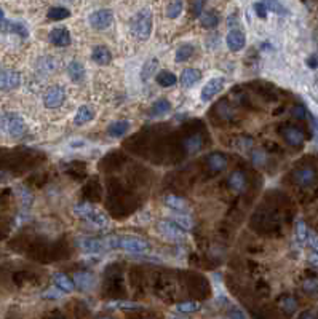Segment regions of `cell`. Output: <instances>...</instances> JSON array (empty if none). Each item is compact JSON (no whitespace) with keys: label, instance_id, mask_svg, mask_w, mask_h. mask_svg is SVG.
<instances>
[{"label":"cell","instance_id":"7c38bea8","mask_svg":"<svg viewBox=\"0 0 318 319\" xmlns=\"http://www.w3.org/2000/svg\"><path fill=\"white\" fill-rule=\"evenodd\" d=\"M293 177H294V182H296L298 185L301 187H309V185H312L315 179H317V172L312 169V168H301L298 171H294L293 174Z\"/></svg>","mask_w":318,"mask_h":319},{"label":"cell","instance_id":"5b68a950","mask_svg":"<svg viewBox=\"0 0 318 319\" xmlns=\"http://www.w3.org/2000/svg\"><path fill=\"white\" fill-rule=\"evenodd\" d=\"M64 99H66V91L59 85L50 86L43 94V104H45V107H48V109H56L59 105H63Z\"/></svg>","mask_w":318,"mask_h":319},{"label":"cell","instance_id":"9c48e42d","mask_svg":"<svg viewBox=\"0 0 318 319\" xmlns=\"http://www.w3.org/2000/svg\"><path fill=\"white\" fill-rule=\"evenodd\" d=\"M225 43H227V47H229L230 51L237 53V51H241L245 48L246 37L240 29H230L229 34H227V37H225Z\"/></svg>","mask_w":318,"mask_h":319},{"label":"cell","instance_id":"7402d4cb","mask_svg":"<svg viewBox=\"0 0 318 319\" xmlns=\"http://www.w3.org/2000/svg\"><path fill=\"white\" fill-rule=\"evenodd\" d=\"M92 59L100 66H107L112 61V55H110L109 48L103 47V45H98V47H95L92 51Z\"/></svg>","mask_w":318,"mask_h":319},{"label":"cell","instance_id":"816d5d0a","mask_svg":"<svg viewBox=\"0 0 318 319\" xmlns=\"http://www.w3.org/2000/svg\"><path fill=\"white\" fill-rule=\"evenodd\" d=\"M310 263L318 265V254H312V255H310Z\"/></svg>","mask_w":318,"mask_h":319},{"label":"cell","instance_id":"f546056e","mask_svg":"<svg viewBox=\"0 0 318 319\" xmlns=\"http://www.w3.org/2000/svg\"><path fill=\"white\" fill-rule=\"evenodd\" d=\"M200 24L205 29H213L219 24V14L216 11H205L200 14Z\"/></svg>","mask_w":318,"mask_h":319},{"label":"cell","instance_id":"db71d44e","mask_svg":"<svg viewBox=\"0 0 318 319\" xmlns=\"http://www.w3.org/2000/svg\"><path fill=\"white\" fill-rule=\"evenodd\" d=\"M5 19V13H3V10H0V22H2Z\"/></svg>","mask_w":318,"mask_h":319},{"label":"cell","instance_id":"74e56055","mask_svg":"<svg viewBox=\"0 0 318 319\" xmlns=\"http://www.w3.org/2000/svg\"><path fill=\"white\" fill-rule=\"evenodd\" d=\"M183 8H184L183 0H173V2L168 5V8H166V16L175 19L179 16L181 13H183Z\"/></svg>","mask_w":318,"mask_h":319},{"label":"cell","instance_id":"484cf974","mask_svg":"<svg viewBox=\"0 0 318 319\" xmlns=\"http://www.w3.org/2000/svg\"><path fill=\"white\" fill-rule=\"evenodd\" d=\"M170 110H171L170 101L158 99L152 104V107H150V110H149V115L150 117H165L166 113H170Z\"/></svg>","mask_w":318,"mask_h":319},{"label":"cell","instance_id":"7dc6e473","mask_svg":"<svg viewBox=\"0 0 318 319\" xmlns=\"http://www.w3.org/2000/svg\"><path fill=\"white\" fill-rule=\"evenodd\" d=\"M253 161L256 164H261V163L266 161V155H264L262 152H254V154H253Z\"/></svg>","mask_w":318,"mask_h":319},{"label":"cell","instance_id":"f5cc1de1","mask_svg":"<svg viewBox=\"0 0 318 319\" xmlns=\"http://www.w3.org/2000/svg\"><path fill=\"white\" fill-rule=\"evenodd\" d=\"M314 128H315V134H317V139H318V120L314 118Z\"/></svg>","mask_w":318,"mask_h":319},{"label":"cell","instance_id":"9f6ffc18","mask_svg":"<svg viewBox=\"0 0 318 319\" xmlns=\"http://www.w3.org/2000/svg\"><path fill=\"white\" fill-rule=\"evenodd\" d=\"M171 319H186V318H171Z\"/></svg>","mask_w":318,"mask_h":319},{"label":"cell","instance_id":"7bdbcfd3","mask_svg":"<svg viewBox=\"0 0 318 319\" xmlns=\"http://www.w3.org/2000/svg\"><path fill=\"white\" fill-rule=\"evenodd\" d=\"M254 11H256V14L259 18H267V8H266V5H264L262 2H256L254 3Z\"/></svg>","mask_w":318,"mask_h":319},{"label":"cell","instance_id":"d4e9b609","mask_svg":"<svg viewBox=\"0 0 318 319\" xmlns=\"http://www.w3.org/2000/svg\"><path fill=\"white\" fill-rule=\"evenodd\" d=\"M158 72V59L157 58H150L144 63L142 69H141V80L147 81L149 79H152L154 75Z\"/></svg>","mask_w":318,"mask_h":319},{"label":"cell","instance_id":"603a6c76","mask_svg":"<svg viewBox=\"0 0 318 319\" xmlns=\"http://www.w3.org/2000/svg\"><path fill=\"white\" fill-rule=\"evenodd\" d=\"M163 203L166 204V208H170L173 211H179V212H186L189 209V203L181 198L178 195H166Z\"/></svg>","mask_w":318,"mask_h":319},{"label":"cell","instance_id":"60d3db41","mask_svg":"<svg viewBox=\"0 0 318 319\" xmlns=\"http://www.w3.org/2000/svg\"><path fill=\"white\" fill-rule=\"evenodd\" d=\"M107 307L120 308V310H138V308H141L139 303H136V302H110Z\"/></svg>","mask_w":318,"mask_h":319},{"label":"cell","instance_id":"cb8c5ba5","mask_svg":"<svg viewBox=\"0 0 318 319\" xmlns=\"http://www.w3.org/2000/svg\"><path fill=\"white\" fill-rule=\"evenodd\" d=\"M67 74H69V77L72 81L75 83H80L85 80V67H83L82 63H79V61H72V63H69V66H67Z\"/></svg>","mask_w":318,"mask_h":319},{"label":"cell","instance_id":"4fadbf2b","mask_svg":"<svg viewBox=\"0 0 318 319\" xmlns=\"http://www.w3.org/2000/svg\"><path fill=\"white\" fill-rule=\"evenodd\" d=\"M283 138L285 141L293 147H301L304 144V133L296 126H286L283 128Z\"/></svg>","mask_w":318,"mask_h":319},{"label":"cell","instance_id":"44dd1931","mask_svg":"<svg viewBox=\"0 0 318 319\" xmlns=\"http://www.w3.org/2000/svg\"><path fill=\"white\" fill-rule=\"evenodd\" d=\"M95 118V109L92 107V105H80L77 113H75V117H74V123L77 125V126H82V125H85L88 123V121H92Z\"/></svg>","mask_w":318,"mask_h":319},{"label":"cell","instance_id":"52a82bcc","mask_svg":"<svg viewBox=\"0 0 318 319\" xmlns=\"http://www.w3.org/2000/svg\"><path fill=\"white\" fill-rule=\"evenodd\" d=\"M21 85V74L11 69H2L0 72V91H11Z\"/></svg>","mask_w":318,"mask_h":319},{"label":"cell","instance_id":"6f0895ef","mask_svg":"<svg viewBox=\"0 0 318 319\" xmlns=\"http://www.w3.org/2000/svg\"><path fill=\"white\" fill-rule=\"evenodd\" d=\"M0 72H2V66H0Z\"/></svg>","mask_w":318,"mask_h":319},{"label":"cell","instance_id":"d6a6232c","mask_svg":"<svg viewBox=\"0 0 318 319\" xmlns=\"http://www.w3.org/2000/svg\"><path fill=\"white\" fill-rule=\"evenodd\" d=\"M294 237H296V241L299 242V244H306L307 242L309 229H307V225L302 219H299L296 222V227H294Z\"/></svg>","mask_w":318,"mask_h":319},{"label":"cell","instance_id":"83f0119b","mask_svg":"<svg viewBox=\"0 0 318 319\" xmlns=\"http://www.w3.org/2000/svg\"><path fill=\"white\" fill-rule=\"evenodd\" d=\"M208 164L213 171H224L227 168V158L222 154L216 152V154L208 155Z\"/></svg>","mask_w":318,"mask_h":319},{"label":"cell","instance_id":"681fc988","mask_svg":"<svg viewBox=\"0 0 318 319\" xmlns=\"http://www.w3.org/2000/svg\"><path fill=\"white\" fill-rule=\"evenodd\" d=\"M307 66L310 67V69H317L318 67V58L314 55V56H310L309 59H307Z\"/></svg>","mask_w":318,"mask_h":319},{"label":"cell","instance_id":"e575fe53","mask_svg":"<svg viewBox=\"0 0 318 319\" xmlns=\"http://www.w3.org/2000/svg\"><path fill=\"white\" fill-rule=\"evenodd\" d=\"M280 308H282L285 313L293 315L294 311L298 310V302L294 297H291V295H285V297L280 299Z\"/></svg>","mask_w":318,"mask_h":319},{"label":"cell","instance_id":"6da1fadb","mask_svg":"<svg viewBox=\"0 0 318 319\" xmlns=\"http://www.w3.org/2000/svg\"><path fill=\"white\" fill-rule=\"evenodd\" d=\"M104 244L106 247L123 249L131 254H144L150 249L149 241L138 237H130V235H125V237H109L104 239Z\"/></svg>","mask_w":318,"mask_h":319},{"label":"cell","instance_id":"f907efd6","mask_svg":"<svg viewBox=\"0 0 318 319\" xmlns=\"http://www.w3.org/2000/svg\"><path fill=\"white\" fill-rule=\"evenodd\" d=\"M202 6H203V0H195V8H194V13L197 16H200L202 14Z\"/></svg>","mask_w":318,"mask_h":319},{"label":"cell","instance_id":"e0dca14e","mask_svg":"<svg viewBox=\"0 0 318 319\" xmlns=\"http://www.w3.org/2000/svg\"><path fill=\"white\" fill-rule=\"evenodd\" d=\"M200 79H202V72L199 69H192V67H189V69H184L183 74H181L179 81L184 88H192L194 85L199 83Z\"/></svg>","mask_w":318,"mask_h":319},{"label":"cell","instance_id":"3957f363","mask_svg":"<svg viewBox=\"0 0 318 319\" xmlns=\"http://www.w3.org/2000/svg\"><path fill=\"white\" fill-rule=\"evenodd\" d=\"M0 128L14 139H19L26 134L27 126L24 123V120L21 118V115L14 112H6L3 115H0Z\"/></svg>","mask_w":318,"mask_h":319},{"label":"cell","instance_id":"b9f144b4","mask_svg":"<svg viewBox=\"0 0 318 319\" xmlns=\"http://www.w3.org/2000/svg\"><path fill=\"white\" fill-rule=\"evenodd\" d=\"M307 244L310 246V249L314 250V254H318V235H317L315 232H310V230H309Z\"/></svg>","mask_w":318,"mask_h":319},{"label":"cell","instance_id":"8d00e7d4","mask_svg":"<svg viewBox=\"0 0 318 319\" xmlns=\"http://www.w3.org/2000/svg\"><path fill=\"white\" fill-rule=\"evenodd\" d=\"M171 222L173 224H176L179 229H183L184 232H189V230H192L194 229V222H192V219L191 217H187V216H179V214H175V217L171 219Z\"/></svg>","mask_w":318,"mask_h":319},{"label":"cell","instance_id":"d590c367","mask_svg":"<svg viewBox=\"0 0 318 319\" xmlns=\"http://www.w3.org/2000/svg\"><path fill=\"white\" fill-rule=\"evenodd\" d=\"M175 310L179 311V313H183V315H192V313H195V311L200 310V303L192 302V300L181 302V303H178V305L175 307Z\"/></svg>","mask_w":318,"mask_h":319},{"label":"cell","instance_id":"2e32d148","mask_svg":"<svg viewBox=\"0 0 318 319\" xmlns=\"http://www.w3.org/2000/svg\"><path fill=\"white\" fill-rule=\"evenodd\" d=\"M0 30H3V32H10V34H16L19 37H24V39L29 35L27 29L22 22L10 21V19H3L2 22H0Z\"/></svg>","mask_w":318,"mask_h":319},{"label":"cell","instance_id":"8992f818","mask_svg":"<svg viewBox=\"0 0 318 319\" xmlns=\"http://www.w3.org/2000/svg\"><path fill=\"white\" fill-rule=\"evenodd\" d=\"M90 24H92L93 29H98V30H104L107 29L112 21H113V13L107 8H101V10H96L90 14Z\"/></svg>","mask_w":318,"mask_h":319},{"label":"cell","instance_id":"30bf717a","mask_svg":"<svg viewBox=\"0 0 318 319\" xmlns=\"http://www.w3.org/2000/svg\"><path fill=\"white\" fill-rule=\"evenodd\" d=\"M157 229L160 230L162 235H165V237H168L171 239H184L187 235V232L179 229V227L176 224H173L171 220H162V222H158Z\"/></svg>","mask_w":318,"mask_h":319},{"label":"cell","instance_id":"f1b7e54d","mask_svg":"<svg viewBox=\"0 0 318 319\" xmlns=\"http://www.w3.org/2000/svg\"><path fill=\"white\" fill-rule=\"evenodd\" d=\"M229 185H230V188L235 190V192H241V190L246 187L245 174L241 171H233L229 176Z\"/></svg>","mask_w":318,"mask_h":319},{"label":"cell","instance_id":"f6af8a7d","mask_svg":"<svg viewBox=\"0 0 318 319\" xmlns=\"http://www.w3.org/2000/svg\"><path fill=\"white\" fill-rule=\"evenodd\" d=\"M227 318H229V319H246L245 313L241 310H238V308H232L229 313H227Z\"/></svg>","mask_w":318,"mask_h":319},{"label":"cell","instance_id":"ffe728a7","mask_svg":"<svg viewBox=\"0 0 318 319\" xmlns=\"http://www.w3.org/2000/svg\"><path fill=\"white\" fill-rule=\"evenodd\" d=\"M58 69V59L53 56H43L37 61V72L42 75H50L53 72H56Z\"/></svg>","mask_w":318,"mask_h":319},{"label":"cell","instance_id":"f35d334b","mask_svg":"<svg viewBox=\"0 0 318 319\" xmlns=\"http://www.w3.org/2000/svg\"><path fill=\"white\" fill-rule=\"evenodd\" d=\"M262 3L266 5L267 11L277 13V14H288V10L282 5L280 0H262Z\"/></svg>","mask_w":318,"mask_h":319},{"label":"cell","instance_id":"4316f807","mask_svg":"<svg viewBox=\"0 0 318 319\" xmlns=\"http://www.w3.org/2000/svg\"><path fill=\"white\" fill-rule=\"evenodd\" d=\"M155 80H157L158 85L163 86V88H170V86L176 85V83H178V77H176V75L173 74V72H170V71H160V72H157Z\"/></svg>","mask_w":318,"mask_h":319},{"label":"cell","instance_id":"ab89813d","mask_svg":"<svg viewBox=\"0 0 318 319\" xmlns=\"http://www.w3.org/2000/svg\"><path fill=\"white\" fill-rule=\"evenodd\" d=\"M302 291L306 294H310L314 295L318 292V278H309L306 279L304 283H302Z\"/></svg>","mask_w":318,"mask_h":319},{"label":"cell","instance_id":"d6986e66","mask_svg":"<svg viewBox=\"0 0 318 319\" xmlns=\"http://www.w3.org/2000/svg\"><path fill=\"white\" fill-rule=\"evenodd\" d=\"M128 131H130V121H126V120L112 121L107 128V134L110 136V138H115V139L123 138Z\"/></svg>","mask_w":318,"mask_h":319},{"label":"cell","instance_id":"4dcf8cb0","mask_svg":"<svg viewBox=\"0 0 318 319\" xmlns=\"http://www.w3.org/2000/svg\"><path fill=\"white\" fill-rule=\"evenodd\" d=\"M184 146H186V150H187V154H197L202 146H203V139H202V136L200 134H192V136H189V138L186 139L184 142Z\"/></svg>","mask_w":318,"mask_h":319},{"label":"cell","instance_id":"5bb4252c","mask_svg":"<svg viewBox=\"0 0 318 319\" xmlns=\"http://www.w3.org/2000/svg\"><path fill=\"white\" fill-rule=\"evenodd\" d=\"M74 284L79 287L80 291H92L95 286V276L88 271H77L72 276Z\"/></svg>","mask_w":318,"mask_h":319},{"label":"cell","instance_id":"11a10c76","mask_svg":"<svg viewBox=\"0 0 318 319\" xmlns=\"http://www.w3.org/2000/svg\"><path fill=\"white\" fill-rule=\"evenodd\" d=\"M100 319H113V318H110V316H101Z\"/></svg>","mask_w":318,"mask_h":319},{"label":"cell","instance_id":"ac0fdd59","mask_svg":"<svg viewBox=\"0 0 318 319\" xmlns=\"http://www.w3.org/2000/svg\"><path fill=\"white\" fill-rule=\"evenodd\" d=\"M53 283H55L56 289H59L61 292H66V294L72 292L74 287H75L74 281L69 276H67L66 273H59V271L53 275Z\"/></svg>","mask_w":318,"mask_h":319},{"label":"cell","instance_id":"c3c4849f","mask_svg":"<svg viewBox=\"0 0 318 319\" xmlns=\"http://www.w3.org/2000/svg\"><path fill=\"white\" fill-rule=\"evenodd\" d=\"M22 201H24V206H31V203H32V196L31 193L27 192V190H22Z\"/></svg>","mask_w":318,"mask_h":319},{"label":"cell","instance_id":"836d02e7","mask_svg":"<svg viewBox=\"0 0 318 319\" xmlns=\"http://www.w3.org/2000/svg\"><path fill=\"white\" fill-rule=\"evenodd\" d=\"M47 16L51 21H63V19H67L71 16V11L67 8H64V6H53V8L48 10Z\"/></svg>","mask_w":318,"mask_h":319},{"label":"cell","instance_id":"ee69618b","mask_svg":"<svg viewBox=\"0 0 318 319\" xmlns=\"http://www.w3.org/2000/svg\"><path fill=\"white\" fill-rule=\"evenodd\" d=\"M42 297L43 299H50V300H56V299L61 297V291L56 289V287H55V289H48L47 292L42 294Z\"/></svg>","mask_w":318,"mask_h":319},{"label":"cell","instance_id":"ba28073f","mask_svg":"<svg viewBox=\"0 0 318 319\" xmlns=\"http://www.w3.org/2000/svg\"><path fill=\"white\" fill-rule=\"evenodd\" d=\"M224 88V79L222 77H214V79H211L207 81V85L202 88V101H211L213 97L217 94V93H221V89Z\"/></svg>","mask_w":318,"mask_h":319},{"label":"cell","instance_id":"8fae6325","mask_svg":"<svg viewBox=\"0 0 318 319\" xmlns=\"http://www.w3.org/2000/svg\"><path fill=\"white\" fill-rule=\"evenodd\" d=\"M48 40L51 45H55V47H69L72 42L69 30L63 26L51 29V32L48 34Z\"/></svg>","mask_w":318,"mask_h":319},{"label":"cell","instance_id":"bcb514c9","mask_svg":"<svg viewBox=\"0 0 318 319\" xmlns=\"http://www.w3.org/2000/svg\"><path fill=\"white\" fill-rule=\"evenodd\" d=\"M306 109L302 107V105H294L293 107V117L294 118H299V120H302V118H306Z\"/></svg>","mask_w":318,"mask_h":319},{"label":"cell","instance_id":"277c9868","mask_svg":"<svg viewBox=\"0 0 318 319\" xmlns=\"http://www.w3.org/2000/svg\"><path fill=\"white\" fill-rule=\"evenodd\" d=\"M133 34L138 37L141 42L147 40L150 34H152V11L149 8H142L136 13L131 22Z\"/></svg>","mask_w":318,"mask_h":319},{"label":"cell","instance_id":"7a4b0ae2","mask_svg":"<svg viewBox=\"0 0 318 319\" xmlns=\"http://www.w3.org/2000/svg\"><path fill=\"white\" fill-rule=\"evenodd\" d=\"M74 214L79 216L80 219L87 220L88 224H92L95 227H100V229H104V227L109 225V217L106 212H103L100 208L93 206L90 203H79L74 206Z\"/></svg>","mask_w":318,"mask_h":319},{"label":"cell","instance_id":"1f68e13d","mask_svg":"<svg viewBox=\"0 0 318 319\" xmlns=\"http://www.w3.org/2000/svg\"><path fill=\"white\" fill-rule=\"evenodd\" d=\"M194 45L192 43H184V45H181V47L176 50V55H175V59H176V63H184V61L187 59H191L192 55H194Z\"/></svg>","mask_w":318,"mask_h":319},{"label":"cell","instance_id":"9a60e30c","mask_svg":"<svg viewBox=\"0 0 318 319\" xmlns=\"http://www.w3.org/2000/svg\"><path fill=\"white\" fill-rule=\"evenodd\" d=\"M77 244L82 250H85V252H90V254L101 252L103 249H106L104 239H96V238H82L77 241Z\"/></svg>","mask_w":318,"mask_h":319}]
</instances>
